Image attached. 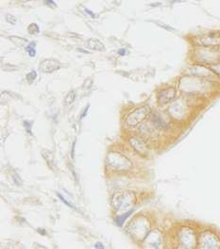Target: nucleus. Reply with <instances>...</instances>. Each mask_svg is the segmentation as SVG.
Wrapping results in <instances>:
<instances>
[{
    "instance_id": "obj_1",
    "label": "nucleus",
    "mask_w": 220,
    "mask_h": 249,
    "mask_svg": "<svg viewBox=\"0 0 220 249\" xmlns=\"http://www.w3.org/2000/svg\"><path fill=\"white\" fill-rule=\"evenodd\" d=\"M149 110H150L147 106H144V107H141V108L134 110L127 116V119H126L127 124L130 126H138L142 121L147 116V114L149 113Z\"/></svg>"
},
{
    "instance_id": "obj_2",
    "label": "nucleus",
    "mask_w": 220,
    "mask_h": 249,
    "mask_svg": "<svg viewBox=\"0 0 220 249\" xmlns=\"http://www.w3.org/2000/svg\"><path fill=\"white\" fill-rule=\"evenodd\" d=\"M61 67V63L56 59H46L42 60L39 64V70L44 73H51L58 70Z\"/></svg>"
},
{
    "instance_id": "obj_3",
    "label": "nucleus",
    "mask_w": 220,
    "mask_h": 249,
    "mask_svg": "<svg viewBox=\"0 0 220 249\" xmlns=\"http://www.w3.org/2000/svg\"><path fill=\"white\" fill-rule=\"evenodd\" d=\"M175 92H176L174 88H168L161 91L158 95V101L160 103H167L168 101L173 99V97L175 96Z\"/></svg>"
},
{
    "instance_id": "obj_4",
    "label": "nucleus",
    "mask_w": 220,
    "mask_h": 249,
    "mask_svg": "<svg viewBox=\"0 0 220 249\" xmlns=\"http://www.w3.org/2000/svg\"><path fill=\"white\" fill-rule=\"evenodd\" d=\"M115 159H119V165L115 164V168H119V169H126V168H127V166H126V165H127V162L130 163V161L127 160V159L125 158L124 156L120 155L118 153H110L109 157H108V160H115ZM117 162H118V160H117Z\"/></svg>"
},
{
    "instance_id": "obj_5",
    "label": "nucleus",
    "mask_w": 220,
    "mask_h": 249,
    "mask_svg": "<svg viewBox=\"0 0 220 249\" xmlns=\"http://www.w3.org/2000/svg\"><path fill=\"white\" fill-rule=\"evenodd\" d=\"M86 45H87V47H89L91 49H94V50H97V51H102L105 49L102 42L99 40L94 39V38L89 39L86 42Z\"/></svg>"
},
{
    "instance_id": "obj_6",
    "label": "nucleus",
    "mask_w": 220,
    "mask_h": 249,
    "mask_svg": "<svg viewBox=\"0 0 220 249\" xmlns=\"http://www.w3.org/2000/svg\"><path fill=\"white\" fill-rule=\"evenodd\" d=\"M130 145L135 148L138 152H143L145 150V145L142 143L139 139L132 137V138H130Z\"/></svg>"
},
{
    "instance_id": "obj_7",
    "label": "nucleus",
    "mask_w": 220,
    "mask_h": 249,
    "mask_svg": "<svg viewBox=\"0 0 220 249\" xmlns=\"http://www.w3.org/2000/svg\"><path fill=\"white\" fill-rule=\"evenodd\" d=\"M132 212H133V210H129V211L125 212L124 214L118 216V217L115 219V223H116V225H117L118 226H121L124 224V222L126 221V219L129 218Z\"/></svg>"
},
{
    "instance_id": "obj_8",
    "label": "nucleus",
    "mask_w": 220,
    "mask_h": 249,
    "mask_svg": "<svg viewBox=\"0 0 220 249\" xmlns=\"http://www.w3.org/2000/svg\"><path fill=\"white\" fill-rule=\"evenodd\" d=\"M75 99H76V92L74 90H70L64 97V105L70 106L75 101Z\"/></svg>"
},
{
    "instance_id": "obj_9",
    "label": "nucleus",
    "mask_w": 220,
    "mask_h": 249,
    "mask_svg": "<svg viewBox=\"0 0 220 249\" xmlns=\"http://www.w3.org/2000/svg\"><path fill=\"white\" fill-rule=\"evenodd\" d=\"M151 120H152L153 124H154L156 126H158V127H162V126H165V123L162 122V119L160 118V116H159L158 114H156V113H153V114H152Z\"/></svg>"
},
{
    "instance_id": "obj_10",
    "label": "nucleus",
    "mask_w": 220,
    "mask_h": 249,
    "mask_svg": "<svg viewBox=\"0 0 220 249\" xmlns=\"http://www.w3.org/2000/svg\"><path fill=\"white\" fill-rule=\"evenodd\" d=\"M10 39L17 45H24V44H27V41L22 37H18V36H10Z\"/></svg>"
},
{
    "instance_id": "obj_11",
    "label": "nucleus",
    "mask_w": 220,
    "mask_h": 249,
    "mask_svg": "<svg viewBox=\"0 0 220 249\" xmlns=\"http://www.w3.org/2000/svg\"><path fill=\"white\" fill-rule=\"evenodd\" d=\"M35 42H30L27 46H26V50L28 52V54H30V57H34L35 55H36V50H35Z\"/></svg>"
},
{
    "instance_id": "obj_12",
    "label": "nucleus",
    "mask_w": 220,
    "mask_h": 249,
    "mask_svg": "<svg viewBox=\"0 0 220 249\" xmlns=\"http://www.w3.org/2000/svg\"><path fill=\"white\" fill-rule=\"evenodd\" d=\"M27 30L30 34H36V33H39L40 28H39V26L37 24L32 23L27 26Z\"/></svg>"
},
{
    "instance_id": "obj_13",
    "label": "nucleus",
    "mask_w": 220,
    "mask_h": 249,
    "mask_svg": "<svg viewBox=\"0 0 220 249\" xmlns=\"http://www.w3.org/2000/svg\"><path fill=\"white\" fill-rule=\"evenodd\" d=\"M36 77H37L36 71H31V72H30L27 75V79L30 83H32L35 79H36Z\"/></svg>"
},
{
    "instance_id": "obj_14",
    "label": "nucleus",
    "mask_w": 220,
    "mask_h": 249,
    "mask_svg": "<svg viewBox=\"0 0 220 249\" xmlns=\"http://www.w3.org/2000/svg\"><path fill=\"white\" fill-rule=\"evenodd\" d=\"M32 124L33 122H31V121H24V126H25V129L27 130V132L28 134H30L32 135V132H31V126H32Z\"/></svg>"
},
{
    "instance_id": "obj_15",
    "label": "nucleus",
    "mask_w": 220,
    "mask_h": 249,
    "mask_svg": "<svg viewBox=\"0 0 220 249\" xmlns=\"http://www.w3.org/2000/svg\"><path fill=\"white\" fill-rule=\"evenodd\" d=\"M6 20H7V22L11 24V25H14V24H16V17L15 16H13L11 15V14H6V16H5Z\"/></svg>"
},
{
    "instance_id": "obj_16",
    "label": "nucleus",
    "mask_w": 220,
    "mask_h": 249,
    "mask_svg": "<svg viewBox=\"0 0 220 249\" xmlns=\"http://www.w3.org/2000/svg\"><path fill=\"white\" fill-rule=\"evenodd\" d=\"M57 195H58V197H59V198L61 199V201H62L63 203H64V204H65L66 206H68L69 208H71V209H76V208L74 207L73 205H71V204H70V203H69V202H68L67 200H65V199L63 198V196H62L61 195H60L59 193H57Z\"/></svg>"
},
{
    "instance_id": "obj_17",
    "label": "nucleus",
    "mask_w": 220,
    "mask_h": 249,
    "mask_svg": "<svg viewBox=\"0 0 220 249\" xmlns=\"http://www.w3.org/2000/svg\"><path fill=\"white\" fill-rule=\"evenodd\" d=\"M90 109V105L88 104L87 106H86V108L84 109V110H83V112H82V114L80 115V119H82L83 117H85L86 116V114H87V111H88V110Z\"/></svg>"
},
{
    "instance_id": "obj_18",
    "label": "nucleus",
    "mask_w": 220,
    "mask_h": 249,
    "mask_svg": "<svg viewBox=\"0 0 220 249\" xmlns=\"http://www.w3.org/2000/svg\"><path fill=\"white\" fill-rule=\"evenodd\" d=\"M95 247H96V249H104L103 244H100V243H96V244H95Z\"/></svg>"
},
{
    "instance_id": "obj_19",
    "label": "nucleus",
    "mask_w": 220,
    "mask_h": 249,
    "mask_svg": "<svg viewBox=\"0 0 220 249\" xmlns=\"http://www.w3.org/2000/svg\"><path fill=\"white\" fill-rule=\"evenodd\" d=\"M45 4H46V5H50V6L56 7V3H55L54 1H45Z\"/></svg>"
},
{
    "instance_id": "obj_20",
    "label": "nucleus",
    "mask_w": 220,
    "mask_h": 249,
    "mask_svg": "<svg viewBox=\"0 0 220 249\" xmlns=\"http://www.w3.org/2000/svg\"><path fill=\"white\" fill-rule=\"evenodd\" d=\"M77 50H79V51H80V52H83V53H85V54H89V51L85 50V49H83V48H80V47H79V48H77Z\"/></svg>"
},
{
    "instance_id": "obj_21",
    "label": "nucleus",
    "mask_w": 220,
    "mask_h": 249,
    "mask_svg": "<svg viewBox=\"0 0 220 249\" xmlns=\"http://www.w3.org/2000/svg\"><path fill=\"white\" fill-rule=\"evenodd\" d=\"M85 11H86L87 13H89V14H91V15L93 16V17H96V14H95L94 12H92L91 11H89V10H87V9H85Z\"/></svg>"
},
{
    "instance_id": "obj_22",
    "label": "nucleus",
    "mask_w": 220,
    "mask_h": 249,
    "mask_svg": "<svg viewBox=\"0 0 220 249\" xmlns=\"http://www.w3.org/2000/svg\"><path fill=\"white\" fill-rule=\"evenodd\" d=\"M118 53L121 55V56H124L125 53H126V50H125V49H120V50H118Z\"/></svg>"
}]
</instances>
